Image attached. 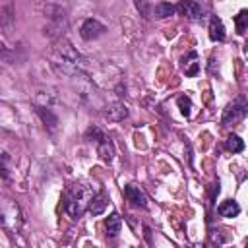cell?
Listing matches in <instances>:
<instances>
[{
    "label": "cell",
    "mask_w": 248,
    "mask_h": 248,
    "mask_svg": "<svg viewBox=\"0 0 248 248\" xmlns=\"http://www.w3.org/2000/svg\"><path fill=\"white\" fill-rule=\"evenodd\" d=\"M50 66L58 76L74 78L78 74H83L87 68V60L72 46L70 41L58 39L56 45L50 50Z\"/></svg>",
    "instance_id": "1"
},
{
    "label": "cell",
    "mask_w": 248,
    "mask_h": 248,
    "mask_svg": "<svg viewBox=\"0 0 248 248\" xmlns=\"http://www.w3.org/2000/svg\"><path fill=\"white\" fill-rule=\"evenodd\" d=\"M93 190L91 186L87 184H81V182H76L68 188L66 192V198H64V207L68 211L70 217H79L83 215L85 209H89V203H91V198H93Z\"/></svg>",
    "instance_id": "2"
},
{
    "label": "cell",
    "mask_w": 248,
    "mask_h": 248,
    "mask_svg": "<svg viewBox=\"0 0 248 248\" xmlns=\"http://www.w3.org/2000/svg\"><path fill=\"white\" fill-rule=\"evenodd\" d=\"M246 108H248V101L244 97H236L232 103L227 105V108L223 112V124L225 126L238 124L246 116Z\"/></svg>",
    "instance_id": "3"
},
{
    "label": "cell",
    "mask_w": 248,
    "mask_h": 248,
    "mask_svg": "<svg viewBox=\"0 0 248 248\" xmlns=\"http://www.w3.org/2000/svg\"><path fill=\"white\" fill-rule=\"evenodd\" d=\"M103 33H105V25H103L99 19H93V17L85 19V21L81 23V27H79V35H81V39H85V41H95V39H99Z\"/></svg>",
    "instance_id": "4"
},
{
    "label": "cell",
    "mask_w": 248,
    "mask_h": 248,
    "mask_svg": "<svg viewBox=\"0 0 248 248\" xmlns=\"http://www.w3.org/2000/svg\"><path fill=\"white\" fill-rule=\"evenodd\" d=\"M176 12H178L180 16H184L186 19H190V21H200V19L203 17L202 6H200L198 2H194V0H182V2L176 6Z\"/></svg>",
    "instance_id": "5"
},
{
    "label": "cell",
    "mask_w": 248,
    "mask_h": 248,
    "mask_svg": "<svg viewBox=\"0 0 248 248\" xmlns=\"http://www.w3.org/2000/svg\"><path fill=\"white\" fill-rule=\"evenodd\" d=\"M124 196H126V200L132 205H136V207H147V196H145V192L140 186H136V184L124 186Z\"/></svg>",
    "instance_id": "6"
},
{
    "label": "cell",
    "mask_w": 248,
    "mask_h": 248,
    "mask_svg": "<svg viewBox=\"0 0 248 248\" xmlns=\"http://www.w3.org/2000/svg\"><path fill=\"white\" fill-rule=\"evenodd\" d=\"M103 116L107 120H110V122H120V120H124L128 116V108H126L124 103H110V105L105 107Z\"/></svg>",
    "instance_id": "7"
},
{
    "label": "cell",
    "mask_w": 248,
    "mask_h": 248,
    "mask_svg": "<svg viewBox=\"0 0 248 248\" xmlns=\"http://www.w3.org/2000/svg\"><path fill=\"white\" fill-rule=\"evenodd\" d=\"M35 108H37V114L43 118L45 128H46L50 134H54V132L58 130V118H56V114H54L48 107H35Z\"/></svg>",
    "instance_id": "8"
},
{
    "label": "cell",
    "mask_w": 248,
    "mask_h": 248,
    "mask_svg": "<svg viewBox=\"0 0 248 248\" xmlns=\"http://www.w3.org/2000/svg\"><path fill=\"white\" fill-rule=\"evenodd\" d=\"M182 70H184V74H186L188 78L198 76V72H200V62H198L196 50H190V52L182 58Z\"/></svg>",
    "instance_id": "9"
},
{
    "label": "cell",
    "mask_w": 248,
    "mask_h": 248,
    "mask_svg": "<svg viewBox=\"0 0 248 248\" xmlns=\"http://www.w3.org/2000/svg\"><path fill=\"white\" fill-rule=\"evenodd\" d=\"M225 37H227V33H225L223 21L217 16H211V19H209V39L217 43V41H225Z\"/></svg>",
    "instance_id": "10"
},
{
    "label": "cell",
    "mask_w": 248,
    "mask_h": 248,
    "mask_svg": "<svg viewBox=\"0 0 248 248\" xmlns=\"http://www.w3.org/2000/svg\"><path fill=\"white\" fill-rule=\"evenodd\" d=\"M107 203H108V198H107V194H105V192H99V194H95V196L91 198V203H89V211H91L93 215H101V213L107 209Z\"/></svg>",
    "instance_id": "11"
},
{
    "label": "cell",
    "mask_w": 248,
    "mask_h": 248,
    "mask_svg": "<svg viewBox=\"0 0 248 248\" xmlns=\"http://www.w3.org/2000/svg\"><path fill=\"white\" fill-rule=\"evenodd\" d=\"M97 153L105 163H110L114 159V145L108 138H105L101 143H97Z\"/></svg>",
    "instance_id": "12"
},
{
    "label": "cell",
    "mask_w": 248,
    "mask_h": 248,
    "mask_svg": "<svg viewBox=\"0 0 248 248\" xmlns=\"http://www.w3.org/2000/svg\"><path fill=\"white\" fill-rule=\"evenodd\" d=\"M217 211H219L221 217H236L240 213V205L234 200H225V202L219 203Z\"/></svg>",
    "instance_id": "13"
},
{
    "label": "cell",
    "mask_w": 248,
    "mask_h": 248,
    "mask_svg": "<svg viewBox=\"0 0 248 248\" xmlns=\"http://www.w3.org/2000/svg\"><path fill=\"white\" fill-rule=\"evenodd\" d=\"M174 12H176V6H172L170 2H159L153 8V14L157 19H167V17L174 16Z\"/></svg>",
    "instance_id": "14"
},
{
    "label": "cell",
    "mask_w": 248,
    "mask_h": 248,
    "mask_svg": "<svg viewBox=\"0 0 248 248\" xmlns=\"http://www.w3.org/2000/svg\"><path fill=\"white\" fill-rule=\"evenodd\" d=\"M120 227H122V217L118 213H112L107 217L105 221V229H107V234L108 236H116L120 232Z\"/></svg>",
    "instance_id": "15"
},
{
    "label": "cell",
    "mask_w": 248,
    "mask_h": 248,
    "mask_svg": "<svg viewBox=\"0 0 248 248\" xmlns=\"http://www.w3.org/2000/svg\"><path fill=\"white\" fill-rule=\"evenodd\" d=\"M227 149L229 151H232V153H240L242 149H244V141L236 136V134H229V138H227Z\"/></svg>",
    "instance_id": "16"
},
{
    "label": "cell",
    "mask_w": 248,
    "mask_h": 248,
    "mask_svg": "<svg viewBox=\"0 0 248 248\" xmlns=\"http://www.w3.org/2000/svg\"><path fill=\"white\" fill-rule=\"evenodd\" d=\"M234 27H236V33H244L248 29V10H240L234 16Z\"/></svg>",
    "instance_id": "17"
},
{
    "label": "cell",
    "mask_w": 248,
    "mask_h": 248,
    "mask_svg": "<svg viewBox=\"0 0 248 248\" xmlns=\"http://www.w3.org/2000/svg\"><path fill=\"white\" fill-rule=\"evenodd\" d=\"M85 138H87L89 141L101 143V141H103V140H105L107 136H105V134H103V132H101V130H99L97 126H89V128H87V132H85Z\"/></svg>",
    "instance_id": "18"
},
{
    "label": "cell",
    "mask_w": 248,
    "mask_h": 248,
    "mask_svg": "<svg viewBox=\"0 0 248 248\" xmlns=\"http://www.w3.org/2000/svg\"><path fill=\"white\" fill-rule=\"evenodd\" d=\"M176 103H178V107H180V112L188 118L190 114H192V101H190V97H186V95H180L178 99H176Z\"/></svg>",
    "instance_id": "19"
},
{
    "label": "cell",
    "mask_w": 248,
    "mask_h": 248,
    "mask_svg": "<svg viewBox=\"0 0 248 248\" xmlns=\"http://www.w3.org/2000/svg\"><path fill=\"white\" fill-rule=\"evenodd\" d=\"M136 8H138L140 16H143L145 19H149V16H151V6H149L147 0H136Z\"/></svg>",
    "instance_id": "20"
},
{
    "label": "cell",
    "mask_w": 248,
    "mask_h": 248,
    "mask_svg": "<svg viewBox=\"0 0 248 248\" xmlns=\"http://www.w3.org/2000/svg\"><path fill=\"white\" fill-rule=\"evenodd\" d=\"M10 17H12V4H10V0H6L4 2V27H8L10 25Z\"/></svg>",
    "instance_id": "21"
},
{
    "label": "cell",
    "mask_w": 248,
    "mask_h": 248,
    "mask_svg": "<svg viewBox=\"0 0 248 248\" xmlns=\"http://www.w3.org/2000/svg\"><path fill=\"white\" fill-rule=\"evenodd\" d=\"M244 50H248V39H246V43H244Z\"/></svg>",
    "instance_id": "22"
},
{
    "label": "cell",
    "mask_w": 248,
    "mask_h": 248,
    "mask_svg": "<svg viewBox=\"0 0 248 248\" xmlns=\"http://www.w3.org/2000/svg\"><path fill=\"white\" fill-rule=\"evenodd\" d=\"M246 114H248V108H246Z\"/></svg>",
    "instance_id": "23"
}]
</instances>
